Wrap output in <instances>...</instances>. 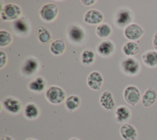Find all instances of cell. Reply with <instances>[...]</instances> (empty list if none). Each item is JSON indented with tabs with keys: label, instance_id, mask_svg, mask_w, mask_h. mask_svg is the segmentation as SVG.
<instances>
[{
	"label": "cell",
	"instance_id": "obj_1",
	"mask_svg": "<svg viewBox=\"0 0 157 140\" xmlns=\"http://www.w3.org/2000/svg\"><path fill=\"white\" fill-rule=\"evenodd\" d=\"M21 13V9L18 5L13 3L7 4L1 9V19L4 21L17 20Z\"/></svg>",
	"mask_w": 157,
	"mask_h": 140
},
{
	"label": "cell",
	"instance_id": "obj_2",
	"mask_svg": "<svg viewBox=\"0 0 157 140\" xmlns=\"http://www.w3.org/2000/svg\"><path fill=\"white\" fill-rule=\"evenodd\" d=\"M45 96L48 101L51 104H59L65 99L66 92L59 86H52L46 91Z\"/></svg>",
	"mask_w": 157,
	"mask_h": 140
},
{
	"label": "cell",
	"instance_id": "obj_3",
	"mask_svg": "<svg viewBox=\"0 0 157 140\" xmlns=\"http://www.w3.org/2000/svg\"><path fill=\"white\" fill-rule=\"evenodd\" d=\"M59 9L55 4L47 3L41 7L39 14L43 20L47 22H51L56 18Z\"/></svg>",
	"mask_w": 157,
	"mask_h": 140
},
{
	"label": "cell",
	"instance_id": "obj_4",
	"mask_svg": "<svg viewBox=\"0 0 157 140\" xmlns=\"http://www.w3.org/2000/svg\"><path fill=\"white\" fill-rule=\"evenodd\" d=\"M123 97L128 104L134 106L140 100V91L135 86H128L124 90Z\"/></svg>",
	"mask_w": 157,
	"mask_h": 140
},
{
	"label": "cell",
	"instance_id": "obj_5",
	"mask_svg": "<svg viewBox=\"0 0 157 140\" xmlns=\"http://www.w3.org/2000/svg\"><path fill=\"white\" fill-rule=\"evenodd\" d=\"M40 64L34 57H29L25 60L21 67V73L25 76H30L34 75L39 70Z\"/></svg>",
	"mask_w": 157,
	"mask_h": 140
},
{
	"label": "cell",
	"instance_id": "obj_6",
	"mask_svg": "<svg viewBox=\"0 0 157 140\" xmlns=\"http://www.w3.org/2000/svg\"><path fill=\"white\" fill-rule=\"evenodd\" d=\"M121 68L124 73L129 75H135L139 73L140 65L136 59L129 57L122 62Z\"/></svg>",
	"mask_w": 157,
	"mask_h": 140
},
{
	"label": "cell",
	"instance_id": "obj_7",
	"mask_svg": "<svg viewBox=\"0 0 157 140\" xmlns=\"http://www.w3.org/2000/svg\"><path fill=\"white\" fill-rule=\"evenodd\" d=\"M144 33L142 28L137 23H130L124 30V35L130 40H137Z\"/></svg>",
	"mask_w": 157,
	"mask_h": 140
},
{
	"label": "cell",
	"instance_id": "obj_8",
	"mask_svg": "<svg viewBox=\"0 0 157 140\" xmlns=\"http://www.w3.org/2000/svg\"><path fill=\"white\" fill-rule=\"evenodd\" d=\"M103 77L100 72L94 71L91 72L87 78V84L95 91H99L103 84Z\"/></svg>",
	"mask_w": 157,
	"mask_h": 140
},
{
	"label": "cell",
	"instance_id": "obj_9",
	"mask_svg": "<svg viewBox=\"0 0 157 140\" xmlns=\"http://www.w3.org/2000/svg\"><path fill=\"white\" fill-rule=\"evenodd\" d=\"M2 104L8 112L13 114L19 113L22 107L21 102L18 99L13 97H6L2 102Z\"/></svg>",
	"mask_w": 157,
	"mask_h": 140
},
{
	"label": "cell",
	"instance_id": "obj_10",
	"mask_svg": "<svg viewBox=\"0 0 157 140\" xmlns=\"http://www.w3.org/2000/svg\"><path fill=\"white\" fill-rule=\"evenodd\" d=\"M120 133L124 140H137L138 134L136 128L131 124H123L120 128Z\"/></svg>",
	"mask_w": 157,
	"mask_h": 140
},
{
	"label": "cell",
	"instance_id": "obj_11",
	"mask_svg": "<svg viewBox=\"0 0 157 140\" xmlns=\"http://www.w3.org/2000/svg\"><path fill=\"white\" fill-rule=\"evenodd\" d=\"M83 19L88 24L98 25L102 22L104 16L100 11L95 9H91L85 14Z\"/></svg>",
	"mask_w": 157,
	"mask_h": 140
},
{
	"label": "cell",
	"instance_id": "obj_12",
	"mask_svg": "<svg viewBox=\"0 0 157 140\" xmlns=\"http://www.w3.org/2000/svg\"><path fill=\"white\" fill-rule=\"evenodd\" d=\"M85 34L83 29L77 25H72L68 31V38L73 43H78L85 38Z\"/></svg>",
	"mask_w": 157,
	"mask_h": 140
},
{
	"label": "cell",
	"instance_id": "obj_13",
	"mask_svg": "<svg viewBox=\"0 0 157 140\" xmlns=\"http://www.w3.org/2000/svg\"><path fill=\"white\" fill-rule=\"evenodd\" d=\"M100 105L107 110H112L115 105V101L113 94L109 91H104L99 97Z\"/></svg>",
	"mask_w": 157,
	"mask_h": 140
},
{
	"label": "cell",
	"instance_id": "obj_14",
	"mask_svg": "<svg viewBox=\"0 0 157 140\" xmlns=\"http://www.w3.org/2000/svg\"><path fill=\"white\" fill-rule=\"evenodd\" d=\"M157 99V93L155 89L150 87L145 90L142 97V104L145 107L151 106Z\"/></svg>",
	"mask_w": 157,
	"mask_h": 140
},
{
	"label": "cell",
	"instance_id": "obj_15",
	"mask_svg": "<svg viewBox=\"0 0 157 140\" xmlns=\"http://www.w3.org/2000/svg\"><path fill=\"white\" fill-rule=\"evenodd\" d=\"M114 44L109 40L103 41L97 46V51L98 54L104 57L110 56L114 52Z\"/></svg>",
	"mask_w": 157,
	"mask_h": 140
},
{
	"label": "cell",
	"instance_id": "obj_16",
	"mask_svg": "<svg viewBox=\"0 0 157 140\" xmlns=\"http://www.w3.org/2000/svg\"><path fill=\"white\" fill-rule=\"evenodd\" d=\"M115 115L117 121L119 123H123L128 121L131 115L129 109L124 105H120L116 108Z\"/></svg>",
	"mask_w": 157,
	"mask_h": 140
},
{
	"label": "cell",
	"instance_id": "obj_17",
	"mask_svg": "<svg viewBox=\"0 0 157 140\" xmlns=\"http://www.w3.org/2000/svg\"><path fill=\"white\" fill-rule=\"evenodd\" d=\"M46 87V81L42 76H37L31 80L29 84V89L35 93H41L44 91Z\"/></svg>",
	"mask_w": 157,
	"mask_h": 140
},
{
	"label": "cell",
	"instance_id": "obj_18",
	"mask_svg": "<svg viewBox=\"0 0 157 140\" xmlns=\"http://www.w3.org/2000/svg\"><path fill=\"white\" fill-rule=\"evenodd\" d=\"M13 29L17 34L20 35L28 33L29 30V22L25 17L18 19L13 23Z\"/></svg>",
	"mask_w": 157,
	"mask_h": 140
},
{
	"label": "cell",
	"instance_id": "obj_19",
	"mask_svg": "<svg viewBox=\"0 0 157 140\" xmlns=\"http://www.w3.org/2000/svg\"><path fill=\"white\" fill-rule=\"evenodd\" d=\"M144 64L148 67L157 66V51H148L145 52L142 56Z\"/></svg>",
	"mask_w": 157,
	"mask_h": 140
},
{
	"label": "cell",
	"instance_id": "obj_20",
	"mask_svg": "<svg viewBox=\"0 0 157 140\" xmlns=\"http://www.w3.org/2000/svg\"><path fill=\"white\" fill-rule=\"evenodd\" d=\"M40 112L38 107L34 103H28L26 105L24 109V115L29 120L37 118L39 115Z\"/></svg>",
	"mask_w": 157,
	"mask_h": 140
},
{
	"label": "cell",
	"instance_id": "obj_21",
	"mask_svg": "<svg viewBox=\"0 0 157 140\" xmlns=\"http://www.w3.org/2000/svg\"><path fill=\"white\" fill-rule=\"evenodd\" d=\"M131 20V14L126 10H121L117 15L116 23L120 27H123L129 25Z\"/></svg>",
	"mask_w": 157,
	"mask_h": 140
},
{
	"label": "cell",
	"instance_id": "obj_22",
	"mask_svg": "<svg viewBox=\"0 0 157 140\" xmlns=\"http://www.w3.org/2000/svg\"><path fill=\"white\" fill-rule=\"evenodd\" d=\"M51 52L56 56L62 54L66 49L65 42L61 39H58L53 41L50 47Z\"/></svg>",
	"mask_w": 157,
	"mask_h": 140
},
{
	"label": "cell",
	"instance_id": "obj_23",
	"mask_svg": "<svg viewBox=\"0 0 157 140\" xmlns=\"http://www.w3.org/2000/svg\"><path fill=\"white\" fill-rule=\"evenodd\" d=\"M122 50L126 56H132L137 54L139 52L140 47L136 43L129 41L123 45Z\"/></svg>",
	"mask_w": 157,
	"mask_h": 140
},
{
	"label": "cell",
	"instance_id": "obj_24",
	"mask_svg": "<svg viewBox=\"0 0 157 140\" xmlns=\"http://www.w3.org/2000/svg\"><path fill=\"white\" fill-rule=\"evenodd\" d=\"M37 36L39 41L42 44H46L51 41L52 36L50 31L45 27H39L37 29Z\"/></svg>",
	"mask_w": 157,
	"mask_h": 140
},
{
	"label": "cell",
	"instance_id": "obj_25",
	"mask_svg": "<svg viewBox=\"0 0 157 140\" xmlns=\"http://www.w3.org/2000/svg\"><path fill=\"white\" fill-rule=\"evenodd\" d=\"M80 99L77 95H71L65 101V107L69 111H74L78 109L80 105Z\"/></svg>",
	"mask_w": 157,
	"mask_h": 140
},
{
	"label": "cell",
	"instance_id": "obj_26",
	"mask_svg": "<svg viewBox=\"0 0 157 140\" xmlns=\"http://www.w3.org/2000/svg\"><path fill=\"white\" fill-rule=\"evenodd\" d=\"M95 59L94 52L91 49L84 50L81 54V60L83 64L90 65L92 64Z\"/></svg>",
	"mask_w": 157,
	"mask_h": 140
},
{
	"label": "cell",
	"instance_id": "obj_27",
	"mask_svg": "<svg viewBox=\"0 0 157 140\" xmlns=\"http://www.w3.org/2000/svg\"><path fill=\"white\" fill-rule=\"evenodd\" d=\"M96 35L101 38L108 37L112 33L111 27L106 23H102L98 25L96 30Z\"/></svg>",
	"mask_w": 157,
	"mask_h": 140
},
{
	"label": "cell",
	"instance_id": "obj_28",
	"mask_svg": "<svg viewBox=\"0 0 157 140\" xmlns=\"http://www.w3.org/2000/svg\"><path fill=\"white\" fill-rule=\"evenodd\" d=\"M12 41V36L10 33L6 30L0 31V47H4L9 46Z\"/></svg>",
	"mask_w": 157,
	"mask_h": 140
},
{
	"label": "cell",
	"instance_id": "obj_29",
	"mask_svg": "<svg viewBox=\"0 0 157 140\" xmlns=\"http://www.w3.org/2000/svg\"><path fill=\"white\" fill-rule=\"evenodd\" d=\"M7 61V57L6 54L2 51H0V68H2L6 65Z\"/></svg>",
	"mask_w": 157,
	"mask_h": 140
},
{
	"label": "cell",
	"instance_id": "obj_30",
	"mask_svg": "<svg viewBox=\"0 0 157 140\" xmlns=\"http://www.w3.org/2000/svg\"><path fill=\"white\" fill-rule=\"evenodd\" d=\"M81 2L82 4L86 6H90L94 4L96 2L95 0H82Z\"/></svg>",
	"mask_w": 157,
	"mask_h": 140
},
{
	"label": "cell",
	"instance_id": "obj_31",
	"mask_svg": "<svg viewBox=\"0 0 157 140\" xmlns=\"http://www.w3.org/2000/svg\"><path fill=\"white\" fill-rule=\"evenodd\" d=\"M153 46L154 48L157 51V32H156L153 36Z\"/></svg>",
	"mask_w": 157,
	"mask_h": 140
},
{
	"label": "cell",
	"instance_id": "obj_32",
	"mask_svg": "<svg viewBox=\"0 0 157 140\" xmlns=\"http://www.w3.org/2000/svg\"><path fill=\"white\" fill-rule=\"evenodd\" d=\"M1 140H13L12 138H11L10 136H5L4 137H2L1 138Z\"/></svg>",
	"mask_w": 157,
	"mask_h": 140
},
{
	"label": "cell",
	"instance_id": "obj_33",
	"mask_svg": "<svg viewBox=\"0 0 157 140\" xmlns=\"http://www.w3.org/2000/svg\"><path fill=\"white\" fill-rule=\"evenodd\" d=\"M69 140H79V139H77V138H71Z\"/></svg>",
	"mask_w": 157,
	"mask_h": 140
},
{
	"label": "cell",
	"instance_id": "obj_34",
	"mask_svg": "<svg viewBox=\"0 0 157 140\" xmlns=\"http://www.w3.org/2000/svg\"><path fill=\"white\" fill-rule=\"evenodd\" d=\"M26 140H36V139H33V138H29V139H27Z\"/></svg>",
	"mask_w": 157,
	"mask_h": 140
}]
</instances>
